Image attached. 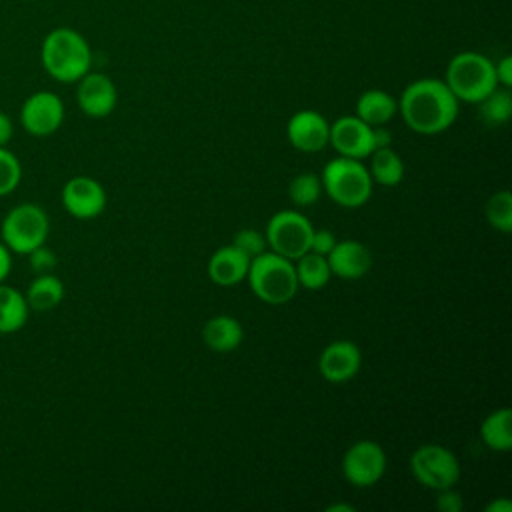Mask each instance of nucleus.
<instances>
[{
  "mask_svg": "<svg viewBox=\"0 0 512 512\" xmlns=\"http://www.w3.org/2000/svg\"><path fill=\"white\" fill-rule=\"evenodd\" d=\"M460 102L440 78H418L410 82L398 102L406 126L424 136L448 130L458 116Z\"/></svg>",
  "mask_w": 512,
  "mask_h": 512,
  "instance_id": "obj_1",
  "label": "nucleus"
},
{
  "mask_svg": "<svg viewBox=\"0 0 512 512\" xmlns=\"http://www.w3.org/2000/svg\"><path fill=\"white\" fill-rule=\"evenodd\" d=\"M40 62L50 78L62 84H72L90 70L92 50L78 30L58 26L44 36L40 44Z\"/></svg>",
  "mask_w": 512,
  "mask_h": 512,
  "instance_id": "obj_2",
  "label": "nucleus"
},
{
  "mask_svg": "<svg viewBox=\"0 0 512 512\" xmlns=\"http://www.w3.org/2000/svg\"><path fill=\"white\" fill-rule=\"evenodd\" d=\"M246 280L254 296L266 304H286L300 288L294 262L272 250H264L250 260Z\"/></svg>",
  "mask_w": 512,
  "mask_h": 512,
  "instance_id": "obj_3",
  "label": "nucleus"
},
{
  "mask_svg": "<svg viewBox=\"0 0 512 512\" xmlns=\"http://www.w3.org/2000/svg\"><path fill=\"white\" fill-rule=\"evenodd\" d=\"M446 86L458 98V102L478 104L496 86L494 62L480 52H458L446 66L444 74Z\"/></svg>",
  "mask_w": 512,
  "mask_h": 512,
  "instance_id": "obj_4",
  "label": "nucleus"
},
{
  "mask_svg": "<svg viewBox=\"0 0 512 512\" xmlns=\"http://www.w3.org/2000/svg\"><path fill=\"white\" fill-rule=\"evenodd\" d=\"M322 192L342 208H358L372 196V176L362 160L338 156L330 160L320 176Z\"/></svg>",
  "mask_w": 512,
  "mask_h": 512,
  "instance_id": "obj_5",
  "label": "nucleus"
},
{
  "mask_svg": "<svg viewBox=\"0 0 512 512\" xmlns=\"http://www.w3.org/2000/svg\"><path fill=\"white\" fill-rule=\"evenodd\" d=\"M50 234V218L40 204L22 202L12 206L0 224V240L12 254L26 256L34 248L46 244Z\"/></svg>",
  "mask_w": 512,
  "mask_h": 512,
  "instance_id": "obj_6",
  "label": "nucleus"
},
{
  "mask_svg": "<svg viewBox=\"0 0 512 512\" xmlns=\"http://www.w3.org/2000/svg\"><path fill=\"white\" fill-rule=\"evenodd\" d=\"M410 472L418 484L438 492L456 486L460 480V462L442 444H422L410 456Z\"/></svg>",
  "mask_w": 512,
  "mask_h": 512,
  "instance_id": "obj_7",
  "label": "nucleus"
},
{
  "mask_svg": "<svg viewBox=\"0 0 512 512\" xmlns=\"http://www.w3.org/2000/svg\"><path fill=\"white\" fill-rule=\"evenodd\" d=\"M312 232L314 228L302 212L280 210L268 220L264 236L272 252L294 262L296 258L310 250Z\"/></svg>",
  "mask_w": 512,
  "mask_h": 512,
  "instance_id": "obj_8",
  "label": "nucleus"
},
{
  "mask_svg": "<svg viewBox=\"0 0 512 512\" xmlns=\"http://www.w3.org/2000/svg\"><path fill=\"white\" fill-rule=\"evenodd\" d=\"M386 472V452L374 440L354 442L342 458L344 478L358 488L374 486L382 480Z\"/></svg>",
  "mask_w": 512,
  "mask_h": 512,
  "instance_id": "obj_9",
  "label": "nucleus"
},
{
  "mask_svg": "<svg viewBox=\"0 0 512 512\" xmlns=\"http://www.w3.org/2000/svg\"><path fill=\"white\" fill-rule=\"evenodd\" d=\"M64 122V102L50 90L32 92L20 106L22 128L38 138L54 134Z\"/></svg>",
  "mask_w": 512,
  "mask_h": 512,
  "instance_id": "obj_10",
  "label": "nucleus"
},
{
  "mask_svg": "<svg viewBox=\"0 0 512 512\" xmlns=\"http://www.w3.org/2000/svg\"><path fill=\"white\" fill-rule=\"evenodd\" d=\"M328 144L346 158H368L374 152V126L358 116H340L330 124Z\"/></svg>",
  "mask_w": 512,
  "mask_h": 512,
  "instance_id": "obj_11",
  "label": "nucleus"
},
{
  "mask_svg": "<svg viewBox=\"0 0 512 512\" xmlns=\"http://www.w3.org/2000/svg\"><path fill=\"white\" fill-rule=\"evenodd\" d=\"M60 198L64 210L78 220L96 218L106 208V190L92 176H72L62 186Z\"/></svg>",
  "mask_w": 512,
  "mask_h": 512,
  "instance_id": "obj_12",
  "label": "nucleus"
},
{
  "mask_svg": "<svg viewBox=\"0 0 512 512\" xmlns=\"http://www.w3.org/2000/svg\"><path fill=\"white\" fill-rule=\"evenodd\" d=\"M76 102L80 110L90 118H106L114 112L118 102V90L110 76L104 72H86L78 80Z\"/></svg>",
  "mask_w": 512,
  "mask_h": 512,
  "instance_id": "obj_13",
  "label": "nucleus"
},
{
  "mask_svg": "<svg viewBox=\"0 0 512 512\" xmlns=\"http://www.w3.org/2000/svg\"><path fill=\"white\" fill-rule=\"evenodd\" d=\"M360 364L362 354L352 340H334L320 352L318 372L324 380L342 384L358 374Z\"/></svg>",
  "mask_w": 512,
  "mask_h": 512,
  "instance_id": "obj_14",
  "label": "nucleus"
},
{
  "mask_svg": "<svg viewBox=\"0 0 512 512\" xmlns=\"http://www.w3.org/2000/svg\"><path fill=\"white\" fill-rule=\"evenodd\" d=\"M330 124L316 110H298L286 124L288 142L300 152H320L328 144Z\"/></svg>",
  "mask_w": 512,
  "mask_h": 512,
  "instance_id": "obj_15",
  "label": "nucleus"
},
{
  "mask_svg": "<svg viewBox=\"0 0 512 512\" xmlns=\"http://www.w3.org/2000/svg\"><path fill=\"white\" fill-rule=\"evenodd\" d=\"M326 260L332 276H338L344 280H358L372 266L370 250L358 240L336 242L334 248L326 254Z\"/></svg>",
  "mask_w": 512,
  "mask_h": 512,
  "instance_id": "obj_16",
  "label": "nucleus"
},
{
  "mask_svg": "<svg viewBox=\"0 0 512 512\" xmlns=\"http://www.w3.org/2000/svg\"><path fill=\"white\" fill-rule=\"evenodd\" d=\"M250 260L234 244L222 246L208 260V276L218 286H236L246 280Z\"/></svg>",
  "mask_w": 512,
  "mask_h": 512,
  "instance_id": "obj_17",
  "label": "nucleus"
},
{
  "mask_svg": "<svg viewBox=\"0 0 512 512\" xmlns=\"http://www.w3.org/2000/svg\"><path fill=\"white\" fill-rule=\"evenodd\" d=\"M244 338L242 324L228 314L212 316L204 326H202V342L212 350V352H232L240 346Z\"/></svg>",
  "mask_w": 512,
  "mask_h": 512,
  "instance_id": "obj_18",
  "label": "nucleus"
},
{
  "mask_svg": "<svg viewBox=\"0 0 512 512\" xmlns=\"http://www.w3.org/2000/svg\"><path fill=\"white\" fill-rule=\"evenodd\" d=\"M398 112V102L384 90L372 88L360 94L356 102V116L370 126H384Z\"/></svg>",
  "mask_w": 512,
  "mask_h": 512,
  "instance_id": "obj_19",
  "label": "nucleus"
},
{
  "mask_svg": "<svg viewBox=\"0 0 512 512\" xmlns=\"http://www.w3.org/2000/svg\"><path fill=\"white\" fill-rule=\"evenodd\" d=\"M24 298L30 310H36V312L52 310L64 298V282L52 272L36 274L34 280L28 284Z\"/></svg>",
  "mask_w": 512,
  "mask_h": 512,
  "instance_id": "obj_20",
  "label": "nucleus"
},
{
  "mask_svg": "<svg viewBox=\"0 0 512 512\" xmlns=\"http://www.w3.org/2000/svg\"><path fill=\"white\" fill-rule=\"evenodd\" d=\"M28 302L24 292L0 282V334H14L28 322Z\"/></svg>",
  "mask_w": 512,
  "mask_h": 512,
  "instance_id": "obj_21",
  "label": "nucleus"
},
{
  "mask_svg": "<svg viewBox=\"0 0 512 512\" xmlns=\"http://www.w3.org/2000/svg\"><path fill=\"white\" fill-rule=\"evenodd\" d=\"M482 442L494 452H510L512 448V410L496 408L480 424Z\"/></svg>",
  "mask_w": 512,
  "mask_h": 512,
  "instance_id": "obj_22",
  "label": "nucleus"
},
{
  "mask_svg": "<svg viewBox=\"0 0 512 512\" xmlns=\"http://www.w3.org/2000/svg\"><path fill=\"white\" fill-rule=\"evenodd\" d=\"M294 262H296L294 270H296L298 286H302L306 290H320L332 278L328 260L322 254H316V252L308 250L300 258H296Z\"/></svg>",
  "mask_w": 512,
  "mask_h": 512,
  "instance_id": "obj_23",
  "label": "nucleus"
},
{
  "mask_svg": "<svg viewBox=\"0 0 512 512\" xmlns=\"http://www.w3.org/2000/svg\"><path fill=\"white\" fill-rule=\"evenodd\" d=\"M370 176L380 186H396L404 178V162L390 146L376 148L370 154Z\"/></svg>",
  "mask_w": 512,
  "mask_h": 512,
  "instance_id": "obj_24",
  "label": "nucleus"
},
{
  "mask_svg": "<svg viewBox=\"0 0 512 512\" xmlns=\"http://www.w3.org/2000/svg\"><path fill=\"white\" fill-rule=\"evenodd\" d=\"M480 116L486 124L498 126L506 124L512 116V94L510 88L496 86L488 96H484L480 102Z\"/></svg>",
  "mask_w": 512,
  "mask_h": 512,
  "instance_id": "obj_25",
  "label": "nucleus"
},
{
  "mask_svg": "<svg viewBox=\"0 0 512 512\" xmlns=\"http://www.w3.org/2000/svg\"><path fill=\"white\" fill-rule=\"evenodd\" d=\"M320 194H322L320 176L314 172H302V174L294 176L288 184V196H290L292 204H296L300 208L316 204Z\"/></svg>",
  "mask_w": 512,
  "mask_h": 512,
  "instance_id": "obj_26",
  "label": "nucleus"
},
{
  "mask_svg": "<svg viewBox=\"0 0 512 512\" xmlns=\"http://www.w3.org/2000/svg\"><path fill=\"white\" fill-rule=\"evenodd\" d=\"M486 220L492 228L510 234L512 232V194L508 190L494 192L486 202Z\"/></svg>",
  "mask_w": 512,
  "mask_h": 512,
  "instance_id": "obj_27",
  "label": "nucleus"
},
{
  "mask_svg": "<svg viewBox=\"0 0 512 512\" xmlns=\"http://www.w3.org/2000/svg\"><path fill=\"white\" fill-rule=\"evenodd\" d=\"M22 182V164L18 156L8 150L6 146H0V198L12 194Z\"/></svg>",
  "mask_w": 512,
  "mask_h": 512,
  "instance_id": "obj_28",
  "label": "nucleus"
},
{
  "mask_svg": "<svg viewBox=\"0 0 512 512\" xmlns=\"http://www.w3.org/2000/svg\"><path fill=\"white\" fill-rule=\"evenodd\" d=\"M232 244L236 248H240L248 258H254L258 254H262L266 250V236L254 228H244L240 232L234 234V240Z\"/></svg>",
  "mask_w": 512,
  "mask_h": 512,
  "instance_id": "obj_29",
  "label": "nucleus"
},
{
  "mask_svg": "<svg viewBox=\"0 0 512 512\" xmlns=\"http://www.w3.org/2000/svg\"><path fill=\"white\" fill-rule=\"evenodd\" d=\"M28 256V264L32 268L34 274H46V272H54L56 264H58V258H56V252L52 248H48L46 244L34 248L32 252L26 254Z\"/></svg>",
  "mask_w": 512,
  "mask_h": 512,
  "instance_id": "obj_30",
  "label": "nucleus"
},
{
  "mask_svg": "<svg viewBox=\"0 0 512 512\" xmlns=\"http://www.w3.org/2000/svg\"><path fill=\"white\" fill-rule=\"evenodd\" d=\"M436 508L440 512H460L464 508V500L462 496L452 488H444V490H438V496H436Z\"/></svg>",
  "mask_w": 512,
  "mask_h": 512,
  "instance_id": "obj_31",
  "label": "nucleus"
},
{
  "mask_svg": "<svg viewBox=\"0 0 512 512\" xmlns=\"http://www.w3.org/2000/svg\"><path fill=\"white\" fill-rule=\"evenodd\" d=\"M334 244H336V236L330 230L320 228V230L312 232V238H310V250L312 252L326 256L334 248Z\"/></svg>",
  "mask_w": 512,
  "mask_h": 512,
  "instance_id": "obj_32",
  "label": "nucleus"
},
{
  "mask_svg": "<svg viewBox=\"0 0 512 512\" xmlns=\"http://www.w3.org/2000/svg\"><path fill=\"white\" fill-rule=\"evenodd\" d=\"M496 70V82L498 86L510 88L512 86V56H504L494 64Z\"/></svg>",
  "mask_w": 512,
  "mask_h": 512,
  "instance_id": "obj_33",
  "label": "nucleus"
},
{
  "mask_svg": "<svg viewBox=\"0 0 512 512\" xmlns=\"http://www.w3.org/2000/svg\"><path fill=\"white\" fill-rule=\"evenodd\" d=\"M10 272H12V252L0 240V282H6Z\"/></svg>",
  "mask_w": 512,
  "mask_h": 512,
  "instance_id": "obj_34",
  "label": "nucleus"
},
{
  "mask_svg": "<svg viewBox=\"0 0 512 512\" xmlns=\"http://www.w3.org/2000/svg\"><path fill=\"white\" fill-rule=\"evenodd\" d=\"M14 134V124L6 112L0 110V146H6L12 140Z\"/></svg>",
  "mask_w": 512,
  "mask_h": 512,
  "instance_id": "obj_35",
  "label": "nucleus"
},
{
  "mask_svg": "<svg viewBox=\"0 0 512 512\" xmlns=\"http://www.w3.org/2000/svg\"><path fill=\"white\" fill-rule=\"evenodd\" d=\"M392 144V134L384 126H374V150Z\"/></svg>",
  "mask_w": 512,
  "mask_h": 512,
  "instance_id": "obj_36",
  "label": "nucleus"
},
{
  "mask_svg": "<svg viewBox=\"0 0 512 512\" xmlns=\"http://www.w3.org/2000/svg\"><path fill=\"white\" fill-rule=\"evenodd\" d=\"M486 512H512V502L508 498H494L486 504Z\"/></svg>",
  "mask_w": 512,
  "mask_h": 512,
  "instance_id": "obj_37",
  "label": "nucleus"
},
{
  "mask_svg": "<svg viewBox=\"0 0 512 512\" xmlns=\"http://www.w3.org/2000/svg\"><path fill=\"white\" fill-rule=\"evenodd\" d=\"M326 512H354L352 504H330Z\"/></svg>",
  "mask_w": 512,
  "mask_h": 512,
  "instance_id": "obj_38",
  "label": "nucleus"
}]
</instances>
